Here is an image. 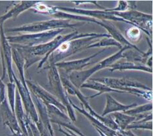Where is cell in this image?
Returning a JSON list of instances; mask_svg holds the SVG:
<instances>
[{"label":"cell","mask_w":153,"mask_h":136,"mask_svg":"<svg viewBox=\"0 0 153 136\" xmlns=\"http://www.w3.org/2000/svg\"><path fill=\"white\" fill-rule=\"evenodd\" d=\"M93 80L95 81L101 82L102 84L108 86V87L112 89H117V90L122 91L126 93H131L132 94L141 96V97H143L146 99H149V100H151V99L152 98L151 91L148 93L147 91L141 90L139 88L148 89L149 91H151V89H149L146 85L125 78L117 79L102 78Z\"/></svg>","instance_id":"obj_1"},{"label":"cell","mask_w":153,"mask_h":136,"mask_svg":"<svg viewBox=\"0 0 153 136\" xmlns=\"http://www.w3.org/2000/svg\"><path fill=\"white\" fill-rule=\"evenodd\" d=\"M131 47L129 45H125L124 48H123L120 51H118L117 54L113 55L111 57L106 59L105 60L99 62L97 65H96L94 67L90 69L87 70V71H82V72H73L72 74L69 76L70 80L72 82V84H74L76 88H79L81 87V85L84 84L85 80H87L88 78L94 74V73L101 70L103 68H105L108 66H111L113 62L118 60L122 57H124L123 52L127 49L131 48Z\"/></svg>","instance_id":"obj_2"},{"label":"cell","mask_w":153,"mask_h":136,"mask_svg":"<svg viewBox=\"0 0 153 136\" xmlns=\"http://www.w3.org/2000/svg\"><path fill=\"white\" fill-rule=\"evenodd\" d=\"M71 20H51V21L39 22L34 24L24 26L22 27L9 29L8 31H25L30 32H39L44 31H50L52 29L61 28H74L78 25H82V23H76L71 24Z\"/></svg>","instance_id":"obj_3"},{"label":"cell","mask_w":153,"mask_h":136,"mask_svg":"<svg viewBox=\"0 0 153 136\" xmlns=\"http://www.w3.org/2000/svg\"><path fill=\"white\" fill-rule=\"evenodd\" d=\"M62 29H58L56 30H50L46 32L39 33V34L32 35H24L21 36H16V37H9V42H21L32 46L34 44H42L45 43L50 39H53L56 37V36L61 32Z\"/></svg>","instance_id":"obj_4"},{"label":"cell","mask_w":153,"mask_h":136,"mask_svg":"<svg viewBox=\"0 0 153 136\" xmlns=\"http://www.w3.org/2000/svg\"><path fill=\"white\" fill-rule=\"evenodd\" d=\"M56 9L59 11H68L73 13H78L79 15H88L92 16L94 17H97L100 19H106V20H113V21H123L126 22L129 24L133 25L130 22L126 21V20L122 19V18L118 17L114 15V12L111 11H91V10H85V9H72V8H66V7H56Z\"/></svg>","instance_id":"obj_5"},{"label":"cell","mask_w":153,"mask_h":136,"mask_svg":"<svg viewBox=\"0 0 153 136\" xmlns=\"http://www.w3.org/2000/svg\"><path fill=\"white\" fill-rule=\"evenodd\" d=\"M115 16H121L122 19L127 20V21H130L134 26H140V28L143 30L145 33L149 35V32L147 30L143 28V23L146 22L147 24V21L150 22L152 20V16L144 14L138 11H131L129 12H124V13H120V12H114Z\"/></svg>","instance_id":"obj_6"},{"label":"cell","mask_w":153,"mask_h":136,"mask_svg":"<svg viewBox=\"0 0 153 136\" xmlns=\"http://www.w3.org/2000/svg\"><path fill=\"white\" fill-rule=\"evenodd\" d=\"M47 105H48L49 114L54 115L51 118V120L53 122L58 124L59 126H61V125L65 126H66V128L72 129V130H74L76 133H77L79 135L85 136L77 128H76L74 126V124H72L71 123V122L68 120V117H66L65 114L62 113L61 111H59L58 110V109H56L52 105H51L49 104H47Z\"/></svg>","instance_id":"obj_7"},{"label":"cell","mask_w":153,"mask_h":136,"mask_svg":"<svg viewBox=\"0 0 153 136\" xmlns=\"http://www.w3.org/2000/svg\"><path fill=\"white\" fill-rule=\"evenodd\" d=\"M105 51V49H104V50H102L100 52H98V53H97V54L93 55L90 56V57H87V58L79 59V60H76V61H72L57 62V63L55 64V67L64 68L66 71V72H70L72 71H79V70H80L84 67H86V66L89 65V64H91V62H90L89 61H90L91 59L96 57V56L101 54V53H102Z\"/></svg>","instance_id":"obj_8"},{"label":"cell","mask_w":153,"mask_h":136,"mask_svg":"<svg viewBox=\"0 0 153 136\" xmlns=\"http://www.w3.org/2000/svg\"><path fill=\"white\" fill-rule=\"evenodd\" d=\"M135 106H137V103H134L129 105H124L121 103H119L118 101H116L111 95H108L106 106V108L105 109V111L102 112V117L113 112H117L121 111L125 112L126 111H128L129 109L135 107Z\"/></svg>","instance_id":"obj_9"},{"label":"cell","mask_w":153,"mask_h":136,"mask_svg":"<svg viewBox=\"0 0 153 136\" xmlns=\"http://www.w3.org/2000/svg\"><path fill=\"white\" fill-rule=\"evenodd\" d=\"M80 88H90L95 89L96 91H98V94H95V95H93L91 97V98H94L97 97V96L101 95L103 93H107V92H118V93H122V94H124V91L117 90V89H112L108 86L106 85L105 84H102V83L97 82L96 81L94 80L93 79H90L89 80H88V82L85 83V84H83Z\"/></svg>","instance_id":"obj_10"},{"label":"cell","mask_w":153,"mask_h":136,"mask_svg":"<svg viewBox=\"0 0 153 136\" xmlns=\"http://www.w3.org/2000/svg\"><path fill=\"white\" fill-rule=\"evenodd\" d=\"M32 89H34V91H36V92L38 93L37 94L38 95L41 96V97L42 99H43V100H44L46 103H47V104L55 105L56 107H57L59 109H61V110H62V111L66 110V107L65 106L60 103H59V101L56 100L55 97H53V95H51L49 93L45 91L44 89H43L40 87H38V86H36V85H34L33 84H32Z\"/></svg>","instance_id":"obj_11"},{"label":"cell","mask_w":153,"mask_h":136,"mask_svg":"<svg viewBox=\"0 0 153 136\" xmlns=\"http://www.w3.org/2000/svg\"><path fill=\"white\" fill-rule=\"evenodd\" d=\"M112 69L110 70L111 72L115 71V70H129V69H134V70H140V71H147L150 73H152V70L150 67H147L145 66H141V65H136L134 63L131 62H117L116 64L113 65H111Z\"/></svg>","instance_id":"obj_12"},{"label":"cell","mask_w":153,"mask_h":136,"mask_svg":"<svg viewBox=\"0 0 153 136\" xmlns=\"http://www.w3.org/2000/svg\"><path fill=\"white\" fill-rule=\"evenodd\" d=\"M113 115L115 118V123L118 125L119 129L121 130H125L126 128L136 119L135 117L119 113V112L115 113Z\"/></svg>","instance_id":"obj_13"},{"label":"cell","mask_w":153,"mask_h":136,"mask_svg":"<svg viewBox=\"0 0 153 136\" xmlns=\"http://www.w3.org/2000/svg\"><path fill=\"white\" fill-rule=\"evenodd\" d=\"M110 45H116L118 46L119 48H122V45L117 41H115L114 39H111L109 38H105L101 39V41L95 43L94 44L88 45L87 48H91L95 47H102V46H110Z\"/></svg>","instance_id":"obj_14"},{"label":"cell","mask_w":153,"mask_h":136,"mask_svg":"<svg viewBox=\"0 0 153 136\" xmlns=\"http://www.w3.org/2000/svg\"><path fill=\"white\" fill-rule=\"evenodd\" d=\"M133 128H137V129H149V130H152V121L147 122V118L143 119V120H140L138 122H133L131 124H129L128 126L126 128V130H129V129H133Z\"/></svg>","instance_id":"obj_15"},{"label":"cell","mask_w":153,"mask_h":136,"mask_svg":"<svg viewBox=\"0 0 153 136\" xmlns=\"http://www.w3.org/2000/svg\"><path fill=\"white\" fill-rule=\"evenodd\" d=\"M152 109V104H148V105H144L138 107L136 109H130V110H128L125 111V114H130V115H135L137 114H141V112H146L148 111H150Z\"/></svg>","instance_id":"obj_16"},{"label":"cell","mask_w":153,"mask_h":136,"mask_svg":"<svg viewBox=\"0 0 153 136\" xmlns=\"http://www.w3.org/2000/svg\"><path fill=\"white\" fill-rule=\"evenodd\" d=\"M119 4L117 7L114 8V9H105L106 11H111V12H116L117 11H124L126 9H127L128 4L127 1H118Z\"/></svg>","instance_id":"obj_17"},{"label":"cell","mask_w":153,"mask_h":136,"mask_svg":"<svg viewBox=\"0 0 153 136\" xmlns=\"http://www.w3.org/2000/svg\"><path fill=\"white\" fill-rule=\"evenodd\" d=\"M127 35L128 37L131 39H136L137 37H138V36L140 35V31H139V30L138 28L136 27H134L129 30Z\"/></svg>","instance_id":"obj_18"},{"label":"cell","mask_w":153,"mask_h":136,"mask_svg":"<svg viewBox=\"0 0 153 136\" xmlns=\"http://www.w3.org/2000/svg\"><path fill=\"white\" fill-rule=\"evenodd\" d=\"M59 130L61 132H62L63 134H65V136H78V135H77L76 134L73 133V132L70 130L69 129H68V128L63 129L61 126H59Z\"/></svg>","instance_id":"obj_19"},{"label":"cell","mask_w":153,"mask_h":136,"mask_svg":"<svg viewBox=\"0 0 153 136\" xmlns=\"http://www.w3.org/2000/svg\"><path fill=\"white\" fill-rule=\"evenodd\" d=\"M96 130H97V132H99V134H100L101 135V136H106V135H105L104 134H103L102 133V132H101L100 130H98V129H97V128H96Z\"/></svg>","instance_id":"obj_20"}]
</instances>
